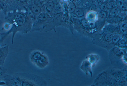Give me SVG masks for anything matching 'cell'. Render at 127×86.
<instances>
[{
  "mask_svg": "<svg viewBox=\"0 0 127 86\" xmlns=\"http://www.w3.org/2000/svg\"><path fill=\"white\" fill-rule=\"evenodd\" d=\"M82 23L83 26L85 28H89V23L87 20H82Z\"/></svg>",
  "mask_w": 127,
  "mask_h": 86,
  "instance_id": "cell-24",
  "label": "cell"
},
{
  "mask_svg": "<svg viewBox=\"0 0 127 86\" xmlns=\"http://www.w3.org/2000/svg\"><path fill=\"white\" fill-rule=\"evenodd\" d=\"M119 86H127V74L118 80Z\"/></svg>",
  "mask_w": 127,
  "mask_h": 86,
  "instance_id": "cell-11",
  "label": "cell"
},
{
  "mask_svg": "<svg viewBox=\"0 0 127 86\" xmlns=\"http://www.w3.org/2000/svg\"><path fill=\"white\" fill-rule=\"evenodd\" d=\"M76 9L75 4L73 2L70 3L68 7V11L69 13H72L75 12Z\"/></svg>",
  "mask_w": 127,
  "mask_h": 86,
  "instance_id": "cell-14",
  "label": "cell"
},
{
  "mask_svg": "<svg viewBox=\"0 0 127 86\" xmlns=\"http://www.w3.org/2000/svg\"><path fill=\"white\" fill-rule=\"evenodd\" d=\"M92 15H89L88 16V18L90 20H92V19L93 20L94 19L95 17V15L93 14L92 15V13H91Z\"/></svg>",
  "mask_w": 127,
  "mask_h": 86,
  "instance_id": "cell-26",
  "label": "cell"
},
{
  "mask_svg": "<svg viewBox=\"0 0 127 86\" xmlns=\"http://www.w3.org/2000/svg\"><path fill=\"white\" fill-rule=\"evenodd\" d=\"M100 8L101 11L106 12L108 10L107 5L103 3L101 4L100 6Z\"/></svg>",
  "mask_w": 127,
  "mask_h": 86,
  "instance_id": "cell-22",
  "label": "cell"
},
{
  "mask_svg": "<svg viewBox=\"0 0 127 86\" xmlns=\"http://www.w3.org/2000/svg\"><path fill=\"white\" fill-rule=\"evenodd\" d=\"M75 12L76 15L78 17H82L84 15V13L82 9L80 8H76Z\"/></svg>",
  "mask_w": 127,
  "mask_h": 86,
  "instance_id": "cell-20",
  "label": "cell"
},
{
  "mask_svg": "<svg viewBox=\"0 0 127 86\" xmlns=\"http://www.w3.org/2000/svg\"><path fill=\"white\" fill-rule=\"evenodd\" d=\"M96 5L94 4L92 5L90 7L91 10L93 11H95L96 10Z\"/></svg>",
  "mask_w": 127,
  "mask_h": 86,
  "instance_id": "cell-27",
  "label": "cell"
},
{
  "mask_svg": "<svg viewBox=\"0 0 127 86\" xmlns=\"http://www.w3.org/2000/svg\"><path fill=\"white\" fill-rule=\"evenodd\" d=\"M52 3L54 4H57L59 3V0H52Z\"/></svg>",
  "mask_w": 127,
  "mask_h": 86,
  "instance_id": "cell-29",
  "label": "cell"
},
{
  "mask_svg": "<svg viewBox=\"0 0 127 86\" xmlns=\"http://www.w3.org/2000/svg\"><path fill=\"white\" fill-rule=\"evenodd\" d=\"M107 70L112 76L118 81L122 77L127 74V66L122 69L115 68Z\"/></svg>",
  "mask_w": 127,
  "mask_h": 86,
  "instance_id": "cell-5",
  "label": "cell"
},
{
  "mask_svg": "<svg viewBox=\"0 0 127 86\" xmlns=\"http://www.w3.org/2000/svg\"><path fill=\"white\" fill-rule=\"evenodd\" d=\"M100 14L102 18H104L106 17V14L105 12L101 11L100 12Z\"/></svg>",
  "mask_w": 127,
  "mask_h": 86,
  "instance_id": "cell-25",
  "label": "cell"
},
{
  "mask_svg": "<svg viewBox=\"0 0 127 86\" xmlns=\"http://www.w3.org/2000/svg\"><path fill=\"white\" fill-rule=\"evenodd\" d=\"M108 51L110 60L113 63L122 61L124 55L127 54V49H122L117 46Z\"/></svg>",
  "mask_w": 127,
  "mask_h": 86,
  "instance_id": "cell-4",
  "label": "cell"
},
{
  "mask_svg": "<svg viewBox=\"0 0 127 86\" xmlns=\"http://www.w3.org/2000/svg\"><path fill=\"white\" fill-rule=\"evenodd\" d=\"M2 24V21L0 18V41L2 37V33H1V24Z\"/></svg>",
  "mask_w": 127,
  "mask_h": 86,
  "instance_id": "cell-28",
  "label": "cell"
},
{
  "mask_svg": "<svg viewBox=\"0 0 127 86\" xmlns=\"http://www.w3.org/2000/svg\"><path fill=\"white\" fill-rule=\"evenodd\" d=\"M46 1L49 2L51 0H46Z\"/></svg>",
  "mask_w": 127,
  "mask_h": 86,
  "instance_id": "cell-33",
  "label": "cell"
},
{
  "mask_svg": "<svg viewBox=\"0 0 127 86\" xmlns=\"http://www.w3.org/2000/svg\"><path fill=\"white\" fill-rule=\"evenodd\" d=\"M74 0H69V1L70 3L73 2Z\"/></svg>",
  "mask_w": 127,
  "mask_h": 86,
  "instance_id": "cell-32",
  "label": "cell"
},
{
  "mask_svg": "<svg viewBox=\"0 0 127 86\" xmlns=\"http://www.w3.org/2000/svg\"><path fill=\"white\" fill-rule=\"evenodd\" d=\"M1 81L8 86H44L46 83L40 77L27 73H17L12 75L6 74Z\"/></svg>",
  "mask_w": 127,
  "mask_h": 86,
  "instance_id": "cell-1",
  "label": "cell"
},
{
  "mask_svg": "<svg viewBox=\"0 0 127 86\" xmlns=\"http://www.w3.org/2000/svg\"><path fill=\"white\" fill-rule=\"evenodd\" d=\"M119 28L123 34H126L127 32V21H123L119 24Z\"/></svg>",
  "mask_w": 127,
  "mask_h": 86,
  "instance_id": "cell-10",
  "label": "cell"
},
{
  "mask_svg": "<svg viewBox=\"0 0 127 86\" xmlns=\"http://www.w3.org/2000/svg\"><path fill=\"white\" fill-rule=\"evenodd\" d=\"M121 39L120 36L117 35H113L112 43L115 45H116L118 43Z\"/></svg>",
  "mask_w": 127,
  "mask_h": 86,
  "instance_id": "cell-18",
  "label": "cell"
},
{
  "mask_svg": "<svg viewBox=\"0 0 127 86\" xmlns=\"http://www.w3.org/2000/svg\"><path fill=\"white\" fill-rule=\"evenodd\" d=\"M118 12L117 8L116 7L111 9L110 14L111 16H114L116 15Z\"/></svg>",
  "mask_w": 127,
  "mask_h": 86,
  "instance_id": "cell-23",
  "label": "cell"
},
{
  "mask_svg": "<svg viewBox=\"0 0 127 86\" xmlns=\"http://www.w3.org/2000/svg\"><path fill=\"white\" fill-rule=\"evenodd\" d=\"M116 3L117 8L121 10H125L126 8V3L125 0H117Z\"/></svg>",
  "mask_w": 127,
  "mask_h": 86,
  "instance_id": "cell-9",
  "label": "cell"
},
{
  "mask_svg": "<svg viewBox=\"0 0 127 86\" xmlns=\"http://www.w3.org/2000/svg\"><path fill=\"white\" fill-rule=\"evenodd\" d=\"M31 9L33 12L36 14H39L41 11V9L40 7L35 4L32 5Z\"/></svg>",
  "mask_w": 127,
  "mask_h": 86,
  "instance_id": "cell-13",
  "label": "cell"
},
{
  "mask_svg": "<svg viewBox=\"0 0 127 86\" xmlns=\"http://www.w3.org/2000/svg\"><path fill=\"white\" fill-rule=\"evenodd\" d=\"M30 59L34 65L41 69L45 68L49 64L47 56L40 51L36 50L33 51L30 55Z\"/></svg>",
  "mask_w": 127,
  "mask_h": 86,
  "instance_id": "cell-3",
  "label": "cell"
},
{
  "mask_svg": "<svg viewBox=\"0 0 127 86\" xmlns=\"http://www.w3.org/2000/svg\"><path fill=\"white\" fill-rule=\"evenodd\" d=\"M17 0L21 2H25L27 0Z\"/></svg>",
  "mask_w": 127,
  "mask_h": 86,
  "instance_id": "cell-31",
  "label": "cell"
},
{
  "mask_svg": "<svg viewBox=\"0 0 127 86\" xmlns=\"http://www.w3.org/2000/svg\"><path fill=\"white\" fill-rule=\"evenodd\" d=\"M54 4L52 2H48L46 5L45 8L46 10L48 12H50L53 10Z\"/></svg>",
  "mask_w": 127,
  "mask_h": 86,
  "instance_id": "cell-16",
  "label": "cell"
},
{
  "mask_svg": "<svg viewBox=\"0 0 127 86\" xmlns=\"http://www.w3.org/2000/svg\"><path fill=\"white\" fill-rule=\"evenodd\" d=\"M98 2L99 3H103L105 1V0H97Z\"/></svg>",
  "mask_w": 127,
  "mask_h": 86,
  "instance_id": "cell-30",
  "label": "cell"
},
{
  "mask_svg": "<svg viewBox=\"0 0 127 86\" xmlns=\"http://www.w3.org/2000/svg\"><path fill=\"white\" fill-rule=\"evenodd\" d=\"M9 52V46L5 44L0 46V66H4Z\"/></svg>",
  "mask_w": 127,
  "mask_h": 86,
  "instance_id": "cell-7",
  "label": "cell"
},
{
  "mask_svg": "<svg viewBox=\"0 0 127 86\" xmlns=\"http://www.w3.org/2000/svg\"><path fill=\"white\" fill-rule=\"evenodd\" d=\"M95 66L99 60L100 57L98 55L94 54H90L86 57Z\"/></svg>",
  "mask_w": 127,
  "mask_h": 86,
  "instance_id": "cell-8",
  "label": "cell"
},
{
  "mask_svg": "<svg viewBox=\"0 0 127 86\" xmlns=\"http://www.w3.org/2000/svg\"><path fill=\"white\" fill-rule=\"evenodd\" d=\"M94 66L92 63L86 57L82 62L80 68L86 74L88 75L89 74L92 77L93 75L92 68Z\"/></svg>",
  "mask_w": 127,
  "mask_h": 86,
  "instance_id": "cell-6",
  "label": "cell"
},
{
  "mask_svg": "<svg viewBox=\"0 0 127 86\" xmlns=\"http://www.w3.org/2000/svg\"><path fill=\"white\" fill-rule=\"evenodd\" d=\"M56 5H54V6L53 10L56 13H59L62 12L63 10V7L60 4H59V3L57 4H56Z\"/></svg>",
  "mask_w": 127,
  "mask_h": 86,
  "instance_id": "cell-17",
  "label": "cell"
},
{
  "mask_svg": "<svg viewBox=\"0 0 127 86\" xmlns=\"http://www.w3.org/2000/svg\"><path fill=\"white\" fill-rule=\"evenodd\" d=\"M49 18V16L47 14L45 13H41L39 16L38 19L41 21L46 20Z\"/></svg>",
  "mask_w": 127,
  "mask_h": 86,
  "instance_id": "cell-19",
  "label": "cell"
},
{
  "mask_svg": "<svg viewBox=\"0 0 127 86\" xmlns=\"http://www.w3.org/2000/svg\"><path fill=\"white\" fill-rule=\"evenodd\" d=\"M108 9H111L116 7V3L113 1L108 3L107 5Z\"/></svg>",
  "mask_w": 127,
  "mask_h": 86,
  "instance_id": "cell-21",
  "label": "cell"
},
{
  "mask_svg": "<svg viewBox=\"0 0 127 86\" xmlns=\"http://www.w3.org/2000/svg\"><path fill=\"white\" fill-rule=\"evenodd\" d=\"M92 85L119 86L118 81L113 77L107 70L100 74L95 79Z\"/></svg>",
  "mask_w": 127,
  "mask_h": 86,
  "instance_id": "cell-2",
  "label": "cell"
},
{
  "mask_svg": "<svg viewBox=\"0 0 127 86\" xmlns=\"http://www.w3.org/2000/svg\"><path fill=\"white\" fill-rule=\"evenodd\" d=\"M116 46L120 48L127 49V42L126 40L121 39L120 40L116 45Z\"/></svg>",
  "mask_w": 127,
  "mask_h": 86,
  "instance_id": "cell-12",
  "label": "cell"
},
{
  "mask_svg": "<svg viewBox=\"0 0 127 86\" xmlns=\"http://www.w3.org/2000/svg\"><path fill=\"white\" fill-rule=\"evenodd\" d=\"M8 69L4 66H0V81L3 76L6 74Z\"/></svg>",
  "mask_w": 127,
  "mask_h": 86,
  "instance_id": "cell-15",
  "label": "cell"
}]
</instances>
